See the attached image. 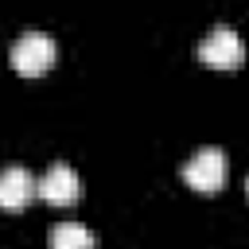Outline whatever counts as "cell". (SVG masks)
Listing matches in <instances>:
<instances>
[{"mask_svg":"<svg viewBox=\"0 0 249 249\" xmlns=\"http://www.w3.org/2000/svg\"><path fill=\"white\" fill-rule=\"evenodd\" d=\"M47 249H97V237L82 222H58V226H51Z\"/></svg>","mask_w":249,"mask_h":249,"instance_id":"8992f818","label":"cell"},{"mask_svg":"<svg viewBox=\"0 0 249 249\" xmlns=\"http://www.w3.org/2000/svg\"><path fill=\"white\" fill-rule=\"evenodd\" d=\"M78 195H82V179L70 163L58 160L39 175V198L51 206H70V202H78Z\"/></svg>","mask_w":249,"mask_h":249,"instance_id":"277c9868","label":"cell"},{"mask_svg":"<svg viewBox=\"0 0 249 249\" xmlns=\"http://www.w3.org/2000/svg\"><path fill=\"white\" fill-rule=\"evenodd\" d=\"M183 183L191 191H202V195H214L222 191L226 175H230V163H226V152L222 148H198L187 163H183Z\"/></svg>","mask_w":249,"mask_h":249,"instance_id":"3957f363","label":"cell"},{"mask_svg":"<svg viewBox=\"0 0 249 249\" xmlns=\"http://www.w3.org/2000/svg\"><path fill=\"white\" fill-rule=\"evenodd\" d=\"M12 70L16 74H23V78H39V74H47L51 66H54V58H58V47H54V39L51 35H43V31H23L16 43H12Z\"/></svg>","mask_w":249,"mask_h":249,"instance_id":"6da1fadb","label":"cell"},{"mask_svg":"<svg viewBox=\"0 0 249 249\" xmlns=\"http://www.w3.org/2000/svg\"><path fill=\"white\" fill-rule=\"evenodd\" d=\"M39 195V179H31L27 167L12 163L0 171V210H23Z\"/></svg>","mask_w":249,"mask_h":249,"instance_id":"5b68a950","label":"cell"},{"mask_svg":"<svg viewBox=\"0 0 249 249\" xmlns=\"http://www.w3.org/2000/svg\"><path fill=\"white\" fill-rule=\"evenodd\" d=\"M198 62L210 70H237L245 62V43L230 23H214L198 43Z\"/></svg>","mask_w":249,"mask_h":249,"instance_id":"7a4b0ae2","label":"cell"}]
</instances>
